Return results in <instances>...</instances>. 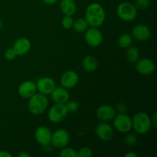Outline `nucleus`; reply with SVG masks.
<instances>
[{
  "mask_svg": "<svg viewBox=\"0 0 157 157\" xmlns=\"http://www.w3.org/2000/svg\"><path fill=\"white\" fill-rule=\"evenodd\" d=\"M18 157H30L31 155L29 154V153H26V152L23 151V152H21V153H18Z\"/></svg>",
  "mask_w": 157,
  "mask_h": 157,
  "instance_id": "obj_35",
  "label": "nucleus"
},
{
  "mask_svg": "<svg viewBox=\"0 0 157 157\" xmlns=\"http://www.w3.org/2000/svg\"><path fill=\"white\" fill-rule=\"evenodd\" d=\"M0 157H12V155L7 151H0Z\"/></svg>",
  "mask_w": 157,
  "mask_h": 157,
  "instance_id": "obj_33",
  "label": "nucleus"
},
{
  "mask_svg": "<svg viewBox=\"0 0 157 157\" xmlns=\"http://www.w3.org/2000/svg\"><path fill=\"white\" fill-rule=\"evenodd\" d=\"M117 16L125 21H131L136 18L137 15V9L134 4L130 2H124L118 5L117 8Z\"/></svg>",
  "mask_w": 157,
  "mask_h": 157,
  "instance_id": "obj_4",
  "label": "nucleus"
},
{
  "mask_svg": "<svg viewBox=\"0 0 157 157\" xmlns=\"http://www.w3.org/2000/svg\"><path fill=\"white\" fill-rule=\"evenodd\" d=\"M59 156L61 157H78V151L67 147L61 149V151L60 152Z\"/></svg>",
  "mask_w": 157,
  "mask_h": 157,
  "instance_id": "obj_24",
  "label": "nucleus"
},
{
  "mask_svg": "<svg viewBox=\"0 0 157 157\" xmlns=\"http://www.w3.org/2000/svg\"><path fill=\"white\" fill-rule=\"evenodd\" d=\"M69 140L70 136L67 130L64 129H58L52 133L51 144L55 148L62 149L67 147Z\"/></svg>",
  "mask_w": 157,
  "mask_h": 157,
  "instance_id": "obj_7",
  "label": "nucleus"
},
{
  "mask_svg": "<svg viewBox=\"0 0 157 157\" xmlns=\"http://www.w3.org/2000/svg\"><path fill=\"white\" fill-rule=\"evenodd\" d=\"M152 127L151 118L145 112H138L134 114L132 119V129L136 133L140 135L146 134Z\"/></svg>",
  "mask_w": 157,
  "mask_h": 157,
  "instance_id": "obj_3",
  "label": "nucleus"
},
{
  "mask_svg": "<svg viewBox=\"0 0 157 157\" xmlns=\"http://www.w3.org/2000/svg\"><path fill=\"white\" fill-rule=\"evenodd\" d=\"M64 104L67 107L68 113H75L79 108V104H78V101H75V100L69 99Z\"/></svg>",
  "mask_w": 157,
  "mask_h": 157,
  "instance_id": "obj_26",
  "label": "nucleus"
},
{
  "mask_svg": "<svg viewBox=\"0 0 157 157\" xmlns=\"http://www.w3.org/2000/svg\"><path fill=\"white\" fill-rule=\"evenodd\" d=\"M52 133L48 127L44 126L38 127L35 131V138L37 142L43 147L50 145Z\"/></svg>",
  "mask_w": 157,
  "mask_h": 157,
  "instance_id": "obj_13",
  "label": "nucleus"
},
{
  "mask_svg": "<svg viewBox=\"0 0 157 157\" xmlns=\"http://www.w3.org/2000/svg\"><path fill=\"white\" fill-rule=\"evenodd\" d=\"M132 42H133V38H132L131 35L127 33H124L119 37L118 39V44L121 48L124 49H127L130 46H131Z\"/></svg>",
  "mask_w": 157,
  "mask_h": 157,
  "instance_id": "obj_23",
  "label": "nucleus"
},
{
  "mask_svg": "<svg viewBox=\"0 0 157 157\" xmlns=\"http://www.w3.org/2000/svg\"><path fill=\"white\" fill-rule=\"evenodd\" d=\"M134 6L137 10H145L150 6V0H135Z\"/></svg>",
  "mask_w": 157,
  "mask_h": 157,
  "instance_id": "obj_28",
  "label": "nucleus"
},
{
  "mask_svg": "<svg viewBox=\"0 0 157 157\" xmlns=\"http://www.w3.org/2000/svg\"><path fill=\"white\" fill-rule=\"evenodd\" d=\"M138 141L137 136L134 133H130L127 134V136L124 138V142L128 147H133L136 144Z\"/></svg>",
  "mask_w": 157,
  "mask_h": 157,
  "instance_id": "obj_25",
  "label": "nucleus"
},
{
  "mask_svg": "<svg viewBox=\"0 0 157 157\" xmlns=\"http://www.w3.org/2000/svg\"><path fill=\"white\" fill-rule=\"evenodd\" d=\"M84 32V39L89 46L97 48L101 45L103 41V35L98 28L90 27Z\"/></svg>",
  "mask_w": 157,
  "mask_h": 157,
  "instance_id": "obj_8",
  "label": "nucleus"
},
{
  "mask_svg": "<svg viewBox=\"0 0 157 157\" xmlns=\"http://www.w3.org/2000/svg\"><path fill=\"white\" fill-rule=\"evenodd\" d=\"M95 133L98 137L104 142L110 141L114 136L113 127H111L108 122H101L98 124L95 128Z\"/></svg>",
  "mask_w": 157,
  "mask_h": 157,
  "instance_id": "obj_9",
  "label": "nucleus"
},
{
  "mask_svg": "<svg viewBox=\"0 0 157 157\" xmlns=\"http://www.w3.org/2000/svg\"><path fill=\"white\" fill-rule=\"evenodd\" d=\"M113 124L115 130L120 133H127L132 130V119L126 113L116 114Z\"/></svg>",
  "mask_w": 157,
  "mask_h": 157,
  "instance_id": "obj_6",
  "label": "nucleus"
},
{
  "mask_svg": "<svg viewBox=\"0 0 157 157\" xmlns=\"http://www.w3.org/2000/svg\"><path fill=\"white\" fill-rule=\"evenodd\" d=\"M136 71L142 75H150L155 71V64L150 58H142L136 61Z\"/></svg>",
  "mask_w": 157,
  "mask_h": 157,
  "instance_id": "obj_11",
  "label": "nucleus"
},
{
  "mask_svg": "<svg viewBox=\"0 0 157 157\" xmlns=\"http://www.w3.org/2000/svg\"><path fill=\"white\" fill-rule=\"evenodd\" d=\"M79 81V76L78 73L74 71H67L62 74L60 78V83L61 87L66 89H71L75 87Z\"/></svg>",
  "mask_w": 157,
  "mask_h": 157,
  "instance_id": "obj_12",
  "label": "nucleus"
},
{
  "mask_svg": "<svg viewBox=\"0 0 157 157\" xmlns=\"http://www.w3.org/2000/svg\"><path fill=\"white\" fill-rule=\"evenodd\" d=\"M74 19L72 18L71 16H68V15H65L64 18L61 20V25L64 29H71L72 28V25H73Z\"/></svg>",
  "mask_w": 157,
  "mask_h": 157,
  "instance_id": "obj_27",
  "label": "nucleus"
},
{
  "mask_svg": "<svg viewBox=\"0 0 157 157\" xmlns=\"http://www.w3.org/2000/svg\"><path fill=\"white\" fill-rule=\"evenodd\" d=\"M41 1H42L44 3H45V4L49 5V6H52V5L55 4V3L58 2V0H41Z\"/></svg>",
  "mask_w": 157,
  "mask_h": 157,
  "instance_id": "obj_34",
  "label": "nucleus"
},
{
  "mask_svg": "<svg viewBox=\"0 0 157 157\" xmlns=\"http://www.w3.org/2000/svg\"><path fill=\"white\" fill-rule=\"evenodd\" d=\"M4 56L8 61H12V60H14L16 58L17 55L16 53H15V51H14V49L12 48H8L7 50L5 52Z\"/></svg>",
  "mask_w": 157,
  "mask_h": 157,
  "instance_id": "obj_30",
  "label": "nucleus"
},
{
  "mask_svg": "<svg viewBox=\"0 0 157 157\" xmlns=\"http://www.w3.org/2000/svg\"><path fill=\"white\" fill-rule=\"evenodd\" d=\"M140 58V51L137 48L130 46L127 48L126 51V58L128 61L134 63L139 59Z\"/></svg>",
  "mask_w": 157,
  "mask_h": 157,
  "instance_id": "obj_22",
  "label": "nucleus"
},
{
  "mask_svg": "<svg viewBox=\"0 0 157 157\" xmlns=\"http://www.w3.org/2000/svg\"><path fill=\"white\" fill-rule=\"evenodd\" d=\"M48 104V100L45 95L36 92L35 94L29 98V103H28L29 111L35 116L42 114L47 110Z\"/></svg>",
  "mask_w": 157,
  "mask_h": 157,
  "instance_id": "obj_2",
  "label": "nucleus"
},
{
  "mask_svg": "<svg viewBox=\"0 0 157 157\" xmlns=\"http://www.w3.org/2000/svg\"><path fill=\"white\" fill-rule=\"evenodd\" d=\"M88 24H87V21L85 20V18H77L76 20H74L73 28L74 30L76 32L78 33H84L87 29H88Z\"/></svg>",
  "mask_w": 157,
  "mask_h": 157,
  "instance_id": "obj_21",
  "label": "nucleus"
},
{
  "mask_svg": "<svg viewBox=\"0 0 157 157\" xmlns=\"http://www.w3.org/2000/svg\"><path fill=\"white\" fill-rule=\"evenodd\" d=\"M60 9L64 15L72 16L77 11V5L75 0H61Z\"/></svg>",
  "mask_w": 157,
  "mask_h": 157,
  "instance_id": "obj_19",
  "label": "nucleus"
},
{
  "mask_svg": "<svg viewBox=\"0 0 157 157\" xmlns=\"http://www.w3.org/2000/svg\"><path fill=\"white\" fill-rule=\"evenodd\" d=\"M105 18V11L99 3H91L86 9L85 20L90 27H100L104 24Z\"/></svg>",
  "mask_w": 157,
  "mask_h": 157,
  "instance_id": "obj_1",
  "label": "nucleus"
},
{
  "mask_svg": "<svg viewBox=\"0 0 157 157\" xmlns=\"http://www.w3.org/2000/svg\"><path fill=\"white\" fill-rule=\"evenodd\" d=\"M96 115L97 117L101 122H110L113 121L114 117L116 116V110L112 106L104 104L98 107L96 111Z\"/></svg>",
  "mask_w": 157,
  "mask_h": 157,
  "instance_id": "obj_14",
  "label": "nucleus"
},
{
  "mask_svg": "<svg viewBox=\"0 0 157 157\" xmlns=\"http://www.w3.org/2000/svg\"><path fill=\"white\" fill-rule=\"evenodd\" d=\"M35 84H36L37 91L45 96L50 95L54 89L56 87V83L55 80L49 77H44V78H40L35 83Z\"/></svg>",
  "mask_w": 157,
  "mask_h": 157,
  "instance_id": "obj_10",
  "label": "nucleus"
},
{
  "mask_svg": "<svg viewBox=\"0 0 157 157\" xmlns=\"http://www.w3.org/2000/svg\"><path fill=\"white\" fill-rule=\"evenodd\" d=\"M68 111L64 104H56L55 103L48 111V118L54 124L61 123L67 117Z\"/></svg>",
  "mask_w": 157,
  "mask_h": 157,
  "instance_id": "obj_5",
  "label": "nucleus"
},
{
  "mask_svg": "<svg viewBox=\"0 0 157 157\" xmlns=\"http://www.w3.org/2000/svg\"><path fill=\"white\" fill-rule=\"evenodd\" d=\"M37 92L36 84L32 81H25L21 83L18 89V93L21 98L29 99Z\"/></svg>",
  "mask_w": 157,
  "mask_h": 157,
  "instance_id": "obj_17",
  "label": "nucleus"
},
{
  "mask_svg": "<svg viewBox=\"0 0 157 157\" xmlns=\"http://www.w3.org/2000/svg\"><path fill=\"white\" fill-rule=\"evenodd\" d=\"M50 95L52 101L56 104H65L70 99V94L63 87H56Z\"/></svg>",
  "mask_w": 157,
  "mask_h": 157,
  "instance_id": "obj_18",
  "label": "nucleus"
},
{
  "mask_svg": "<svg viewBox=\"0 0 157 157\" xmlns=\"http://www.w3.org/2000/svg\"><path fill=\"white\" fill-rule=\"evenodd\" d=\"M78 157H91L93 156V151L89 147H82L78 152Z\"/></svg>",
  "mask_w": 157,
  "mask_h": 157,
  "instance_id": "obj_29",
  "label": "nucleus"
},
{
  "mask_svg": "<svg viewBox=\"0 0 157 157\" xmlns=\"http://www.w3.org/2000/svg\"><path fill=\"white\" fill-rule=\"evenodd\" d=\"M124 156L126 157H137V154L133 153V152H128V153H126Z\"/></svg>",
  "mask_w": 157,
  "mask_h": 157,
  "instance_id": "obj_36",
  "label": "nucleus"
},
{
  "mask_svg": "<svg viewBox=\"0 0 157 157\" xmlns=\"http://www.w3.org/2000/svg\"><path fill=\"white\" fill-rule=\"evenodd\" d=\"M2 27H3V21L2 20L0 19V29H2Z\"/></svg>",
  "mask_w": 157,
  "mask_h": 157,
  "instance_id": "obj_37",
  "label": "nucleus"
},
{
  "mask_svg": "<svg viewBox=\"0 0 157 157\" xmlns=\"http://www.w3.org/2000/svg\"><path fill=\"white\" fill-rule=\"evenodd\" d=\"M152 127H156V113H154L153 116L151 117Z\"/></svg>",
  "mask_w": 157,
  "mask_h": 157,
  "instance_id": "obj_32",
  "label": "nucleus"
},
{
  "mask_svg": "<svg viewBox=\"0 0 157 157\" xmlns=\"http://www.w3.org/2000/svg\"><path fill=\"white\" fill-rule=\"evenodd\" d=\"M32 48V43L30 40L27 38H19L13 43L12 48L16 53L17 56H22L29 53Z\"/></svg>",
  "mask_w": 157,
  "mask_h": 157,
  "instance_id": "obj_16",
  "label": "nucleus"
},
{
  "mask_svg": "<svg viewBox=\"0 0 157 157\" xmlns=\"http://www.w3.org/2000/svg\"><path fill=\"white\" fill-rule=\"evenodd\" d=\"M98 60L95 57L88 55L85 57L82 61V67L86 72L91 73L94 72L97 68H98Z\"/></svg>",
  "mask_w": 157,
  "mask_h": 157,
  "instance_id": "obj_20",
  "label": "nucleus"
},
{
  "mask_svg": "<svg viewBox=\"0 0 157 157\" xmlns=\"http://www.w3.org/2000/svg\"><path fill=\"white\" fill-rule=\"evenodd\" d=\"M131 36L139 41H146L151 37V30L144 24L136 25L132 29Z\"/></svg>",
  "mask_w": 157,
  "mask_h": 157,
  "instance_id": "obj_15",
  "label": "nucleus"
},
{
  "mask_svg": "<svg viewBox=\"0 0 157 157\" xmlns=\"http://www.w3.org/2000/svg\"><path fill=\"white\" fill-rule=\"evenodd\" d=\"M116 109L119 113H125L127 110V106L124 103L120 102L119 104H117Z\"/></svg>",
  "mask_w": 157,
  "mask_h": 157,
  "instance_id": "obj_31",
  "label": "nucleus"
}]
</instances>
